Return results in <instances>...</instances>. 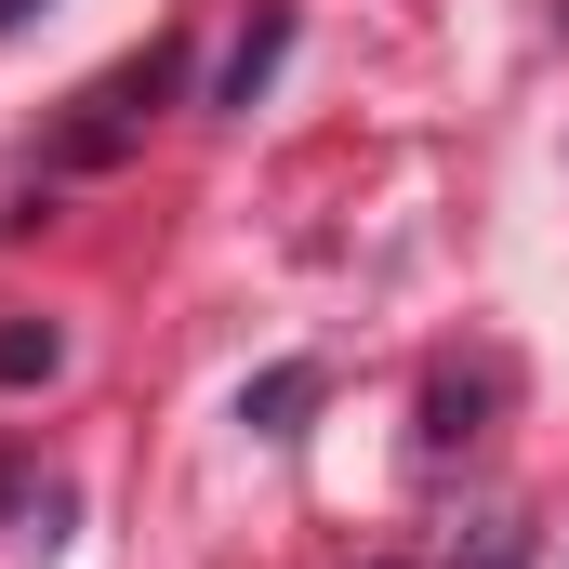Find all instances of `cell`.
Returning <instances> with one entry per match:
<instances>
[{
  "label": "cell",
  "mask_w": 569,
  "mask_h": 569,
  "mask_svg": "<svg viewBox=\"0 0 569 569\" xmlns=\"http://www.w3.org/2000/svg\"><path fill=\"white\" fill-rule=\"evenodd\" d=\"M172 80H186V40H146L133 67H107V80L80 93V120H67V159H80V172H93V159H120V146L159 120V93H172Z\"/></svg>",
  "instance_id": "obj_1"
},
{
  "label": "cell",
  "mask_w": 569,
  "mask_h": 569,
  "mask_svg": "<svg viewBox=\"0 0 569 569\" xmlns=\"http://www.w3.org/2000/svg\"><path fill=\"white\" fill-rule=\"evenodd\" d=\"M318 398H331V371H318V358H266V371L239 385V425H252V437H305Z\"/></svg>",
  "instance_id": "obj_2"
},
{
  "label": "cell",
  "mask_w": 569,
  "mask_h": 569,
  "mask_svg": "<svg viewBox=\"0 0 569 569\" xmlns=\"http://www.w3.org/2000/svg\"><path fill=\"white\" fill-rule=\"evenodd\" d=\"M279 53H291V13H252V27H239V53H226V80H212V107H252V93L279 80Z\"/></svg>",
  "instance_id": "obj_3"
},
{
  "label": "cell",
  "mask_w": 569,
  "mask_h": 569,
  "mask_svg": "<svg viewBox=\"0 0 569 569\" xmlns=\"http://www.w3.org/2000/svg\"><path fill=\"white\" fill-rule=\"evenodd\" d=\"M53 358H67L53 318H0V385H53Z\"/></svg>",
  "instance_id": "obj_4"
},
{
  "label": "cell",
  "mask_w": 569,
  "mask_h": 569,
  "mask_svg": "<svg viewBox=\"0 0 569 569\" xmlns=\"http://www.w3.org/2000/svg\"><path fill=\"white\" fill-rule=\"evenodd\" d=\"M463 437H477V385L437 371V385H425V450H463Z\"/></svg>",
  "instance_id": "obj_5"
},
{
  "label": "cell",
  "mask_w": 569,
  "mask_h": 569,
  "mask_svg": "<svg viewBox=\"0 0 569 569\" xmlns=\"http://www.w3.org/2000/svg\"><path fill=\"white\" fill-rule=\"evenodd\" d=\"M463 569H530V530H490V543H477Z\"/></svg>",
  "instance_id": "obj_6"
},
{
  "label": "cell",
  "mask_w": 569,
  "mask_h": 569,
  "mask_svg": "<svg viewBox=\"0 0 569 569\" xmlns=\"http://www.w3.org/2000/svg\"><path fill=\"white\" fill-rule=\"evenodd\" d=\"M27 13H40V0H0V40H13V27H27Z\"/></svg>",
  "instance_id": "obj_7"
},
{
  "label": "cell",
  "mask_w": 569,
  "mask_h": 569,
  "mask_svg": "<svg viewBox=\"0 0 569 569\" xmlns=\"http://www.w3.org/2000/svg\"><path fill=\"white\" fill-rule=\"evenodd\" d=\"M385 569H398V557H385Z\"/></svg>",
  "instance_id": "obj_8"
},
{
  "label": "cell",
  "mask_w": 569,
  "mask_h": 569,
  "mask_svg": "<svg viewBox=\"0 0 569 569\" xmlns=\"http://www.w3.org/2000/svg\"><path fill=\"white\" fill-rule=\"evenodd\" d=\"M557 13H569V0H557Z\"/></svg>",
  "instance_id": "obj_9"
}]
</instances>
